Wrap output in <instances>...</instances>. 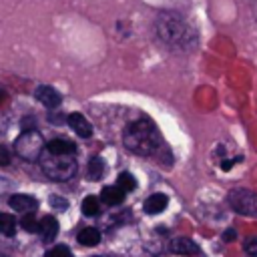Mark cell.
Masks as SVG:
<instances>
[{"instance_id":"obj_8","label":"cell","mask_w":257,"mask_h":257,"mask_svg":"<svg viewBox=\"0 0 257 257\" xmlns=\"http://www.w3.org/2000/svg\"><path fill=\"white\" fill-rule=\"evenodd\" d=\"M169 249L177 255H197L199 253V245L195 241H191L189 237H175L171 241Z\"/></svg>"},{"instance_id":"obj_13","label":"cell","mask_w":257,"mask_h":257,"mask_svg":"<svg viewBox=\"0 0 257 257\" xmlns=\"http://www.w3.org/2000/svg\"><path fill=\"white\" fill-rule=\"evenodd\" d=\"M38 233L42 235V239L44 241H52L54 237H56V233H58V221L54 219V217H44L42 221H40V227H38Z\"/></svg>"},{"instance_id":"obj_11","label":"cell","mask_w":257,"mask_h":257,"mask_svg":"<svg viewBox=\"0 0 257 257\" xmlns=\"http://www.w3.org/2000/svg\"><path fill=\"white\" fill-rule=\"evenodd\" d=\"M46 151L52 153V155H74L76 147L70 141H66V139H52L46 145Z\"/></svg>"},{"instance_id":"obj_20","label":"cell","mask_w":257,"mask_h":257,"mask_svg":"<svg viewBox=\"0 0 257 257\" xmlns=\"http://www.w3.org/2000/svg\"><path fill=\"white\" fill-rule=\"evenodd\" d=\"M44 257H72V253H70V249L66 245H56V247L48 249L44 253Z\"/></svg>"},{"instance_id":"obj_5","label":"cell","mask_w":257,"mask_h":257,"mask_svg":"<svg viewBox=\"0 0 257 257\" xmlns=\"http://www.w3.org/2000/svg\"><path fill=\"white\" fill-rule=\"evenodd\" d=\"M227 203L239 215L257 217V195L249 189H233L227 195Z\"/></svg>"},{"instance_id":"obj_27","label":"cell","mask_w":257,"mask_h":257,"mask_svg":"<svg viewBox=\"0 0 257 257\" xmlns=\"http://www.w3.org/2000/svg\"><path fill=\"white\" fill-rule=\"evenodd\" d=\"M96 257H108V255H96Z\"/></svg>"},{"instance_id":"obj_1","label":"cell","mask_w":257,"mask_h":257,"mask_svg":"<svg viewBox=\"0 0 257 257\" xmlns=\"http://www.w3.org/2000/svg\"><path fill=\"white\" fill-rule=\"evenodd\" d=\"M122 141L131 153L141 155V157H149V155L157 153L161 147V135H159L155 122L149 118H139V120L131 122L124 128Z\"/></svg>"},{"instance_id":"obj_24","label":"cell","mask_w":257,"mask_h":257,"mask_svg":"<svg viewBox=\"0 0 257 257\" xmlns=\"http://www.w3.org/2000/svg\"><path fill=\"white\" fill-rule=\"evenodd\" d=\"M235 237H237V233H235V229H227V231L223 233V239H225V241H233Z\"/></svg>"},{"instance_id":"obj_25","label":"cell","mask_w":257,"mask_h":257,"mask_svg":"<svg viewBox=\"0 0 257 257\" xmlns=\"http://www.w3.org/2000/svg\"><path fill=\"white\" fill-rule=\"evenodd\" d=\"M233 163H235V161H229V159H227V161L221 163V169H223V171H229V169L233 167Z\"/></svg>"},{"instance_id":"obj_2","label":"cell","mask_w":257,"mask_h":257,"mask_svg":"<svg viewBox=\"0 0 257 257\" xmlns=\"http://www.w3.org/2000/svg\"><path fill=\"white\" fill-rule=\"evenodd\" d=\"M155 28H157L159 38L171 48L189 50L197 42L195 30L179 14H163V16H159Z\"/></svg>"},{"instance_id":"obj_6","label":"cell","mask_w":257,"mask_h":257,"mask_svg":"<svg viewBox=\"0 0 257 257\" xmlns=\"http://www.w3.org/2000/svg\"><path fill=\"white\" fill-rule=\"evenodd\" d=\"M8 203H10V207L14 209V211H18V213H32L36 207H38V201L34 199V197H30V195H22V193H18V195H12L10 199H8Z\"/></svg>"},{"instance_id":"obj_21","label":"cell","mask_w":257,"mask_h":257,"mask_svg":"<svg viewBox=\"0 0 257 257\" xmlns=\"http://www.w3.org/2000/svg\"><path fill=\"white\" fill-rule=\"evenodd\" d=\"M245 253H247L249 257H257V239H255V237L245 241Z\"/></svg>"},{"instance_id":"obj_4","label":"cell","mask_w":257,"mask_h":257,"mask_svg":"<svg viewBox=\"0 0 257 257\" xmlns=\"http://www.w3.org/2000/svg\"><path fill=\"white\" fill-rule=\"evenodd\" d=\"M44 147V139L38 131H22V135L14 141V151L24 161H38Z\"/></svg>"},{"instance_id":"obj_3","label":"cell","mask_w":257,"mask_h":257,"mask_svg":"<svg viewBox=\"0 0 257 257\" xmlns=\"http://www.w3.org/2000/svg\"><path fill=\"white\" fill-rule=\"evenodd\" d=\"M38 161H40L42 173L52 181H68L76 175V169H78L72 155H52L46 151L40 155Z\"/></svg>"},{"instance_id":"obj_23","label":"cell","mask_w":257,"mask_h":257,"mask_svg":"<svg viewBox=\"0 0 257 257\" xmlns=\"http://www.w3.org/2000/svg\"><path fill=\"white\" fill-rule=\"evenodd\" d=\"M10 159H12V157H10L8 149L0 145V167H6V165H10Z\"/></svg>"},{"instance_id":"obj_14","label":"cell","mask_w":257,"mask_h":257,"mask_svg":"<svg viewBox=\"0 0 257 257\" xmlns=\"http://www.w3.org/2000/svg\"><path fill=\"white\" fill-rule=\"evenodd\" d=\"M76 239H78V243L84 245V247H94V245L100 243V233H98V229H94V227H84V229L76 235Z\"/></svg>"},{"instance_id":"obj_17","label":"cell","mask_w":257,"mask_h":257,"mask_svg":"<svg viewBox=\"0 0 257 257\" xmlns=\"http://www.w3.org/2000/svg\"><path fill=\"white\" fill-rule=\"evenodd\" d=\"M102 175H104V163H102V159L100 157H92L90 163H88V177L92 181H96Z\"/></svg>"},{"instance_id":"obj_9","label":"cell","mask_w":257,"mask_h":257,"mask_svg":"<svg viewBox=\"0 0 257 257\" xmlns=\"http://www.w3.org/2000/svg\"><path fill=\"white\" fill-rule=\"evenodd\" d=\"M66 122L70 124V128H74L76 135H80V137H84V139H88V137L92 135V126H90V122H88L80 112H72V114H68V116H66Z\"/></svg>"},{"instance_id":"obj_15","label":"cell","mask_w":257,"mask_h":257,"mask_svg":"<svg viewBox=\"0 0 257 257\" xmlns=\"http://www.w3.org/2000/svg\"><path fill=\"white\" fill-rule=\"evenodd\" d=\"M82 213L86 217H96L100 213V199H96L94 195L84 197V201H82Z\"/></svg>"},{"instance_id":"obj_19","label":"cell","mask_w":257,"mask_h":257,"mask_svg":"<svg viewBox=\"0 0 257 257\" xmlns=\"http://www.w3.org/2000/svg\"><path fill=\"white\" fill-rule=\"evenodd\" d=\"M20 225L24 231L28 233H38V227H40V221H36V217L32 213H26L22 219H20Z\"/></svg>"},{"instance_id":"obj_10","label":"cell","mask_w":257,"mask_h":257,"mask_svg":"<svg viewBox=\"0 0 257 257\" xmlns=\"http://www.w3.org/2000/svg\"><path fill=\"white\" fill-rule=\"evenodd\" d=\"M167 205H169V197H167V195H163V193H153V195L145 201L143 207H145V213H149V215H157V213L165 211Z\"/></svg>"},{"instance_id":"obj_26","label":"cell","mask_w":257,"mask_h":257,"mask_svg":"<svg viewBox=\"0 0 257 257\" xmlns=\"http://www.w3.org/2000/svg\"><path fill=\"white\" fill-rule=\"evenodd\" d=\"M2 100H4V92L0 90V102H2Z\"/></svg>"},{"instance_id":"obj_12","label":"cell","mask_w":257,"mask_h":257,"mask_svg":"<svg viewBox=\"0 0 257 257\" xmlns=\"http://www.w3.org/2000/svg\"><path fill=\"white\" fill-rule=\"evenodd\" d=\"M100 201L106 203V205H120V203L124 201V191H122L118 185L104 187L102 193H100Z\"/></svg>"},{"instance_id":"obj_7","label":"cell","mask_w":257,"mask_h":257,"mask_svg":"<svg viewBox=\"0 0 257 257\" xmlns=\"http://www.w3.org/2000/svg\"><path fill=\"white\" fill-rule=\"evenodd\" d=\"M36 98L46 106V108H56L60 102H62V96L48 84H42L36 88Z\"/></svg>"},{"instance_id":"obj_18","label":"cell","mask_w":257,"mask_h":257,"mask_svg":"<svg viewBox=\"0 0 257 257\" xmlns=\"http://www.w3.org/2000/svg\"><path fill=\"white\" fill-rule=\"evenodd\" d=\"M116 185H118L124 193H128V191H135V189H137V181H135V177H133L131 173H120V175H118Z\"/></svg>"},{"instance_id":"obj_22","label":"cell","mask_w":257,"mask_h":257,"mask_svg":"<svg viewBox=\"0 0 257 257\" xmlns=\"http://www.w3.org/2000/svg\"><path fill=\"white\" fill-rule=\"evenodd\" d=\"M50 203H52V207H54V209H58V211H64V209L68 207V201H66V199H62V197H52V199H50Z\"/></svg>"},{"instance_id":"obj_16","label":"cell","mask_w":257,"mask_h":257,"mask_svg":"<svg viewBox=\"0 0 257 257\" xmlns=\"http://www.w3.org/2000/svg\"><path fill=\"white\" fill-rule=\"evenodd\" d=\"M14 231H16V219L8 213H0V233L12 237Z\"/></svg>"}]
</instances>
